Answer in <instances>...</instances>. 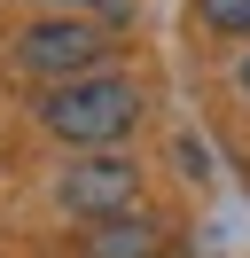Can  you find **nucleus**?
I'll return each instance as SVG.
<instances>
[{"instance_id":"5","label":"nucleus","mask_w":250,"mask_h":258,"mask_svg":"<svg viewBox=\"0 0 250 258\" xmlns=\"http://www.w3.org/2000/svg\"><path fill=\"white\" fill-rule=\"evenodd\" d=\"M196 16L211 24V32H250V0H203Z\"/></svg>"},{"instance_id":"3","label":"nucleus","mask_w":250,"mask_h":258,"mask_svg":"<svg viewBox=\"0 0 250 258\" xmlns=\"http://www.w3.org/2000/svg\"><path fill=\"white\" fill-rule=\"evenodd\" d=\"M55 196H62V211H78V219L102 227V219H125V211H133L141 172H133L125 157H94V149H86V157L62 172V188H55Z\"/></svg>"},{"instance_id":"1","label":"nucleus","mask_w":250,"mask_h":258,"mask_svg":"<svg viewBox=\"0 0 250 258\" xmlns=\"http://www.w3.org/2000/svg\"><path fill=\"white\" fill-rule=\"evenodd\" d=\"M133 117H141V86L117 79V71L62 79V86H47V102H39V125L55 133V141H71V149L125 141V133H133Z\"/></svg>"},{"instance_id":"6","label":"nucleus","mask_w":250,"mask_h":258,"mask_svg":"<svg viewBox=\"0 0 250 258\" xmlns=\"http://www.w3.org/2000/svg\"><path fill=\"white\" fill-rule=\"evenodd\" d=\"M86 8H94V16H109V24L125 16V0H86Z\"/></svg>"},{"instance_id":"7","label":"nucleus","mask_w":250,"mask_h":258,"mask_svg":"<svg viewBox=\"0 0 250 258\" xmlns=\"http://www.w3.org/2000/svg\"><path fill=\"white\" fill-rule=\"evenodd\" d=\"M242 94H250V55H242Z\"/></svg>"},{"instance_id":"4","label":"nucleus","mask_w":250,"mask_h":258,"mask_svg":"<svg viewBox=\"0 0 250 258\" xmlns=\"http://www.w3.org/2000/svg\"><path fill=\"white\" fill-rule=\"evenodd\" d=\"M86 258H156V227L133 219V211H125V219H102L86 235Z\"/></svg>"},{"instance_id":"2","label":"nucleus","mask_w":250,"mask_h":258,"mask_svg":"<svg viewBox=\"0 0 250 258\" xmlns=\"http://www.w3.org/2000/svg\"><path fill=\"white\" fill-rule=\"evenodd\" d=\"M102 55H109V39H102V24H86V16H47V24H31L24 39H16V63L31 71V79H86V71H102Z\"/></svg>"}]
</instances>
